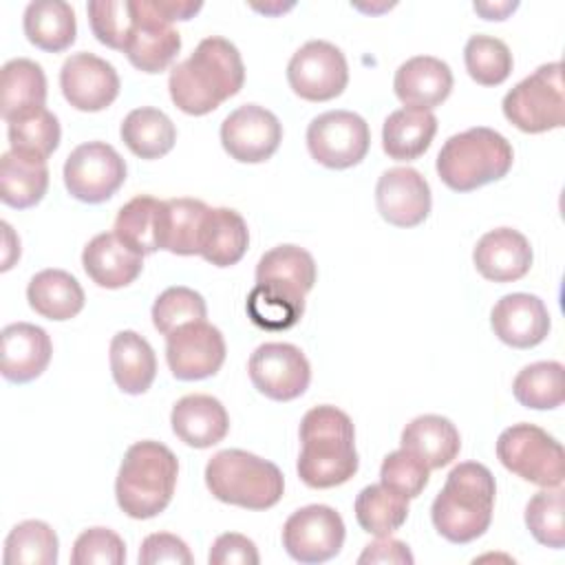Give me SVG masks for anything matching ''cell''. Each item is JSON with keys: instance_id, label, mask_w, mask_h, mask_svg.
I'll list each match as a JSON object with an SVG mask.
<instances>
[{"instance_id": "obj_1", "label": "cell", "mask_w": 565, "mask_h": 565, "mask_svg": "<svg viewBox=\"0 0 565 565\" xmlns=\"http://www.w3.org/2000/svg\"><path fill=\"white\" fill-rule=\"evenodd\" d=\"M245 82L238 49L218 35L201 40L194 53L172 66L168 88L174 106L185 115H207L234 97Z\"/></svg>"}, {"instance_id": "obj_2", "label": "cell", "mask_w": 565, "mask_h": 565, "mask_svg": "<svg viewBox=\"0 0 565 565\" xmlns=\"http://www.w3.org/2000/svg\"><path fill=\"white\" fill-rule=\"evenodd\" d=\"M302 450L298 477L309 488H335L347 483L360 466L351 417L335 406H316L300 422Z\"/></svg>"}, {"instance_id": "obj_3", "label": "cell", "mask_w": 565, "mask_h": 565, "mask_svg": "<svg viewBox=\"0 0 565 565\" xmlns=\"http://www.w3.org/2000/svg\"><path fill=\"white\" fill-rule=\"evenodd\" d=\"M494 494V477L483 463L455 466L430 508L435 530L459 545L479 539L490 527Z\"/></svg>"}, {"instance_id": "obj_4", "label": "cell", "mask_w": 565, "mask_h": 565, "mask_svg": "<svg viewBox=\"0 0 565 565\" xmlns=\"http://www.w3.org/2000/svg\"><path fill=\"white\" fill-rule=\"evenodd\" d=\"M177 455L161 441L132 444L121 459L115 497L130 519H152L168 508L177 488Z\"/></svg>"}, {"instance_id": "obj_5", "label": "cell", "mask_w": 565, "mask_h": 565, "mask_svg": "<svg viewBox=\"0 0 565 565\" xmlns=\"http://www.w3.org/2000/svg\"><path fill=\"white\" fill-rule=\"evenodd\" d=\"M514 161L510 141L486 126L446 139L437 154V174L455 192H472L503 179Z\"/></svg>"}, {"instance_id": "obj_6", "label": "cell", "mask_w": 565, "mask_h": 565, "mask_svg": "<svg viewBox=\"0 0 565 565\" xmlns=\"http://www.w3.org/2000/svg\"><path fill=\"white\" fill-rule=\"evenodd\" d=\"M205 486L223 503L267 510L280 501L285 479L276 463L247 450L227 448L207 461Z\"/></svg>"}, {"instance_id": "obj_7", "label": "cell", "mask_w": 565, "mask_h": 565, "mask_svg": "<svg viewBox=\"0 0 565 565\" xmlns=\"http://www.w3.org/2000/svg\"><path fill=\"white\" fill-rule=\"evenodd\" d=\"M503 115L519 130L536 135L561 128L565 121L563 64L550 62L521 79L503 97Z\"/></svg>"}, {"instance_id": "obj_8", "label": "cell", "mask_w": 565, "mask_h": 565, "mask_svg": "<svg viewBox=\"0 0 565 565\" xmlns=\"http://www.w3.org/2000/svg\"><path fill=\"white\" fill-rule=\"evenodd\" d=\"M499 461L516 477L541 488H561L565 477L563 446L534 424H512L497 439Z\"/></svg>"}, {"instance_id": "obj_9", "label": "cell", "mask_w": 565, "mask_h": 565, "mask_svg": "<svg viewBox=\"0 0 565 565\" xmlns=\"http://www.w3.org/2000/svg\"><path fill=\"white\" fill-rule=\"evenodd\" d=\"M371 146L369 124L351 110H329L307 126V148L311 157L331 170L358 166Z\"/></svg>"}, {"instance_id": "obj_10", "label": "cell", "mask_w": 565, "mask_h": 565, "mask_svg": "<svg viewBox=\"0 0 565 565\" xmlns=\"http://www.w3.org/2000/svg\"><path fill=\"white\" fill-rule=\"evenodd\" d=\"M126 181V161L106 141L79 143L64 163V185L82 203L108 201Z\"/></svg>"}, {"instance_id": "obj_11", "label": "cell", "mask_w": 565, "mask_h": 565, "mask_svg": "<svg viewBox=\"0 0 565 565\" xmlns=\"http://www.w3.org/2000/svg\"><path fill=\"white\" fill-rule=\"evenodd\" d=\"M287 82L291 90L307 102H329L347 88V57L335 44L311 40L291 55L287 64Z\"/></svg>"}, {"instance_id": "obj_12", "label": "cell", "mask_w": 565, "mask_h": 565, "mask_svg": "<svg viewBox=\"0 0 565 565\" xmlns=\"http://www.w3.org/2000/svg\"><path fill=\"white\" fill-rule=\"evenodd\" d=\"M344 543V521L329 505H305L282 525V547L298 563H324Z\"/></svg>"}, {"instance_id": "obj_13", "label": "cell", "mask_w": 565, "mask_h": 565, "mask_svg": "<svg viewBox=\"0 0 565 565\" xmlns=\"http://www.w3.org/2000/svg\"><path fill=\"white\" fill-rule=\"evenodd\" d=\"M249 380L269 399L291 402L300 397L311 382V366L305 353L287 342L260 344L247 362Z\"/></svg>"}, {"instance_id": "obj_14", "label": "cell", "mask_w": 565, "mask_h": 565, "mask_svg": "<svg viewBox=\"0 0 565 565\" xmlns=\"http://www.w3.org/2000/svg\"><path fill=\"white\" fill-rule=\"evenodd\" d=\"M132 9L135 24L124 53L141 73H161L179 55L181 35L154 0H132Z\"/></svg>"}, {"instance_id": "obj_15", "label": "cell", "mask_w": 565, "mask_h": 565, "mask_svg": "<svg viewBox=\"0 0 565 565\" xmlns=\"http://www.w3.org/2000/svg\"><path fill=\"white\" fill-rule=\"evenodd\" d=\"M166 360L177 380H205L225 362L223 333L205 320L183 324L166 335Z\"/></svg>"}, {"instance_id": "obj_16", "label": "cell", "mask_w": 565, "mask_h": 565, "mask_svg": "<svg viewBox=\"0 0 565 565\" xmlns=\"http://www.w3.org/2000/svg\"><path fill=\"white\" fill-rule=\"evenodd\" d=\"M282 141V126L278 117L258 106L243 104L232 110L221 124V143L225 152L241 163L267 161Z\"/></svg>"}, {"instance_id": "obj_17", "label": "cell", "mask_w": 565, "mask_h": 565, "mask_svg": "<svg viewBox=\"0 0 565 565\" xmlns=\"http://www.w3.org/2000/svg\"><path fill=\"white\" fill-rule=\"evenodd\" d=\"M60 86L66 102L84 113L108 108L119 95L115 66L93 53H73L60 71Z\"/></svg>"}, {"instance_id": "obj_18", "label": "cell", "mask_w": 565, "mask_h": 565, "mask_svg": "<svg viewBox=\"0 0 565 565\" xmlns=\"http://www.w3.org/2000/svg\"><path fill=\"white\" fill-rule=\"evenodd\" d=\"M380 216L395 227H415L430 214V185L415 168H391L375 185Z\"/></svg>"}, {"instance_id": "obj_19", "label": "cell", "mask_w": 565, "mask_h": 565, "mask_svg": "<svg viewBox=\"0 0 565 565\" xmlns=\"http://www.w3.org/2000/svg\"><path fill=\"white\" fill-rule=\"evenodd\" d=\"M494 335L514 349H532L550 333V313L545 302L532 294H508L490 313Z\"/></svg>"}, {"instance_id": "obj_20", "label": "cell", "mask_w": 565, "mask_h": 565, "mask_svg": "<svg viewBox=\"0 0 565 565\" xmlns=\"http://www.w3.org/2000/svg\"><path fill=\"white\" fill-rule=\"evenodd\" d=\"M530 241L512 227L486 232L472 252L477 271L492 282H512L523 278L532 267Z\"/></svg>"}, {"instance_id": "obj_21", "label": "cell", "mask_w": 565, "mask_h": 565, "mask_svg": "<svg viewBox=\"0 0 565 565\" xmlns=\"http://www.w3.org/2000/svg\"><path fill=\"white\" fill-rule=\"evenodd\" d=\"M2 377L13 384H26L40 377L53 355V344L42 327L13 322L2 329Z\"/></svg>"}, {"instance_id": "obj_22", "label": "cell", "mask_w": 565, "mask_h": 565, "mask_svg": "<svg viewBox=\"0 0 565 565\" xmlns=\"http://www.w3.org/2000/svg\"><path fill=\"white\" fill-rule=\"evenodd\" d=\"M393 88L406 108L430 110L452 90L450 66L433 55H415L395 71Z\"/></svg>"}, {"instance_id": "obj_23", "label": "cell", "mask_w": 565, "mask_h": 565, "mask_svg": "<svg viewBox=\"0 0 565 565\" xmlns=\"http://www.w3.org/2000/svg\"><path fill=\"white\" fill-rule=\"evenodd\" d=\"M174 435L192 448H210L225 439L230 430V417L225 406L203 393L181 397L170 413Z\"/></svg>"}, {"instance_id": "obj_24", "label": "cell", "mask_w": 565, "mask_h": 565, "mask_svg": "<svg viewBox=\"0 0 565 565\" xmlns=\"http://www.w3.org/2000/svg\"><path fill=\"white\" fill-rule=\"evenodd\" d=\"M82 265L88 278L106 289L130 285L143 269V256L128 249L115 232L90 238L82 252Z\"/></svg>"}, {"instance_id": "obj_25", "label": "cell", "mask_w": 565, "mask_h": 565, "mask_svg": "<svg viewBox=\"0 0 565 565\" xmlns=\"http://www.w3.org/2000/svg\"><path fill=\"white\" fill-rule=\"evenodd\" d=\"M110 371L124 393H146L157 375V358L148 340L137 331L115 333L110 340Z\"/></svg>"}, {"instance_id": "obj_26", "label": "cell", "mask_w": 565, "mask_h": 565, "mask_svg": "<svg viewBox=\"0 0 565 565\" xmlns=\"http://www.w3.org/2000/svg\"><path fill=\"white\" fill-rule=\"evenodd\" d=\"M207 205L199 199L161 201L159 212V249L179 256L199 254L201 232L207 216Z\"/></svg>"}, {"instance_id": "obj_27", "label": "cell", "mask_w": 565, "mask_h": 565, "mask_svg": "<svg viewBox=\"0 0 565 565\" xmlns=\"http://www.w3.org/2000/svg\"><path fill=\"white\" fill-rule=\"evenodd\" d=\"M402 448L435 470L448 466L459 455L461 437L448 417L419 415L402 430Z\"/></svg>"}, {"instance_id": "obj_28", "label": "cell", "mask_w": 565, "mask_h": 565, "mask_svg": "<svg viewBox=\"0 0 565 565\" xmlns=\"http://www.w3.org/2000/svg\"><path fill=\"white\" fill-rule=\"evenodd\" d=\"M49 188V166L44 159L9 150L0 159V199L15 210L33 207Z\"/></svg>"}, {"instance_id": "obj_29", "label": "cell", "mask_w": 565, "mask_h": 565, "mask_svg": "<svg viewBox=\"0 0 565 565\" xmlns=\"http://www.w3.org/2000/svg\"><path fill=\"white\" fill-rule=\"evenodd\" d=\"M437 117L422 108H399L384 119L382 148L395 161L419 159L433 143Z\"/></svg>"}, {"instance_id": "obj_30", "label": "cell", "mask_w": 565, "mask_h": 565, "mask_svg": "<svg viewBox=\"0 0 565 565\" xmlns=\"http://www.w3.org/2000/svg\"><path fill=\"white\" fill-rule=\"evenodd\" d=\"M249 245L245 218L232 207H210L201 232L199 256L216 267L236 265Z\"/></svg>"}, {"instance_id": "obj_31", "label": "cell", "mask_w": 565, "mask_h": 565, "mask_svg": "<svg viewBox=\"0 0 565 565\" xmlns=\"http://www.w3.org/2000/svg\"><path fill=\"white\" fill-rule=\"evenodd\" d=\"M26 300L35 313L49 320H71L84 309V289L64 269H42L26 287Z\"/></svg>"}, {"instance_id": "obj_32", "label": "cell", "mask_w": 565, "mask_h": 565, "mask_svg": "<svg viewBox=\"0 0 565 565\" xmlns=\"http://www.w3.org/2000/svg\"><path fill=\"white\" fill-rule=\"evenodd\" d=\"M247 318L265 331H285L305 313V294L274 280L256 282L245 302Z\"/></svg>"}, {"instance_id": "obj_33", "label": "cell", "mask_w": 565, "mask_h": 565, "mask_svg": "<svg viewBox=\"0 0 565 565\" xmlns=\"http://www.w3.org/2000/svg\"><path fill=\"white\" fill-rule=\"evenodd\" d=\"M24 35L42 51L60 53L75 42V11L64 0H35L24 9Z\"/></svg>"}, {"instance_id": "obj_34", "label": "cell", "mask_w": 565, "mask_h": 565, "mask_svg": "<svg viewBox=\"0 0 565 565\" xmlns=\"http://www.w3.org/2000/svg\"><path fill=\"white\" fill-rule=\"evenodd\" d=\"M121 141L139 159H159L168 154L177 141V128L172 119L152 106L130 110L119 128Z\"/></svg>"}, {"instance_id": "obj_35", "label": "cell", "mask_w": 565, "mask_h": 565, "mask_svg": "<svg viewBox=\"0 0 565 565\" xmlns=\"http://www.w3.org/2000/svg\"><path fill=\"white\" fill-rule=\"evenodd\" d=\"M46 102V77L38 62L29 57L9 60L2 66V119L42 108Z\"/></svg>"}, {"instance_id": "obj_36", "label": "cell", "mask_w": 565, "mask_h": 565, "mask_svg": "<svg viewBox=\"0 0 565 565\" xmlns=\"http://www.w3.org/2000/svg\"><path fill=\"white\" fill-rule=\"evenodd\" d=\"M159 199L150 194H139L121 205L113 232L128 249L139 256H148L159 249Z\"/></svg>"}, {"instance_id": "obj_37", "label": "cell", "mask_w": 565, "mask_h": 565, "mask_svg": "<svg viewBox=\"0 0 565 565\" xmlns=\"http://www.w3.org/2000/svg\"><path fill=\"white\" fill-rule=\"evenodd\" d=\"M353 510L364 532L375 536H391L406 523L408 499L382 483H371L360 490Z\"/></svg>"}, {"instance_id": "obj_38", "label": "cell", "mask_w": 565, "mask_h": 565, "mask_svg": "<svg viewBox=\"0 0 565 565\" xmlns=\"http://www.w3.org/2000/svg\"><path fill=\"white\" fill-rule=\"evenodd\" d=\"M7 132H9V143L11 150L24 152L38 159H49L57 146H60V121L57 117L42 108H31L26 113H20L7 121Z\"/></svg>"}, {"instance_id": "obj_39", "label": "cell", "mask_w": 565, "mask_h": 565, "mask_svg": "<svg viewBox=\"0 0 565 565\" xmlns=\"http://www.w3.org/2000/svg\"><path fill=\"white\" fill-rule=\"evenodd\" d=\"M512 393L516 402L525 408L550 411L563 404L565 384H563V364L561 362H534L523 366L514 382Z\"/></svg>"}, {"instance_id": "obj_40", "label": "cell", "mask_w": 565, "mask_h": 565, "mask_svg": "<svg viewBox=\"0 0 565 565\" xmlns=\"http://www.w3.org/2000/svg\"><path fill=\"white\" fill-rule=\"evenodd\" d=\"M57 534L44 521L18 523L4 541V565H55L57 563Z\"/></svg>"}, {"instance_id": "obj_41", "label": "cell", "mask_w": 565, "mask_h": 565, "mask_svg": "<svg viewBox=\"0 0 565 565\" xmlns=\"http://www.w3.org/2000/svg\"><path fill=\"white\" fill-rule=\"evenodd\" d=\"M282 282L307 296L316 282V260L298 245H278L265 252L256 265V282Z\"/></svg>"}, {"instance_id": "obj_42", "label": "cell", "mask_w": 565, "mask_h": 565, "mask_svg": "<svg viewBox=\"0 0 565 565\" xmlns=\"http://www.w3.org/2000/svg\"><path fill=\"white\" fill-rule=\"evenodd\" d=\"M463 62L468 75L481 86H499L512 73V53L499 38L477 33L466 42Z\"/></svg>"}, {"instance_id": "obj_43", "label": "cell", "mask_w": 565, "mask_h": 565, "mask_svg": "<svg viewBox=\"0 0 565 565\" xmlns=\"http://www.w3.org/2000/svg\"><path fill=\"white\" fill-rule=\"evenodd\" d=\"M525 525L530 534L547 547L561 550L565 545V492L561 488H545L536 492L525 505Z\"/></svg>"}, {"instance_id": "obj_44", "label": "cell", "mask_w": 565, "mask_h": 565, "mask_svg": "<svg viewBox=\"0 0 565 565\" xmlns=\"http://www.w3.org/2000/svg\"><path fill=\"white\" fill-rule=\"evenodd\" d=\"M205 316H207V307L203 296L181 285L168 287L166 291H161L152 305V324L163 335L172 333L183 324L201 322L205 320Z\"/></svg>"}, {"instance_id": "obj_45", "label": "cell", "mask_w": 565, "mask_h": 565, "mask_svg": "<svg viewBox=\"0 0 565 565\" xmlns=\"http://www.w3.org/2000/svg\"><path fill=\"white\" fill-rule=\"evenodd\" d=\"M86 11L93 35L102 44L124 51L135 24L132 0H90Z\"/></svg>"}, {"instance_id": "obj_46", "label": "cell", "mask_w": 565, "mask_h": 565, "mask_svg": "<svg viewBox=\"0 0 565 565\" xmlns=\"http://www.w3.org/2000/svg\"><path fill=\"white\" fill-rule=\"evenodd\" d=\"M428 475L430 468L419 457H415L406 448H399L384 457L380 468V483L406 499H415L424 492Z\"/></svg>"}, {"instance_id": "obj_47", "label": "cell", "mask_w": 565, "mask_h": 565, "mask_svg": "<svg viewBox=\"0 0 565 565\" xmlns=\"http://www.w3.org/2000/svg\"><path fill=\"white\" fill-rule=\"evenodd\" d=\"M126 561V545L119 534L108 527L84 530L73 545V565H121Z\"/></svg>"}, {"instance_id": "obj_48", "label": "cell", "mask_w": 565, "mask_h": 565, "mask_svg": "<svg viewBox=\"0 0 565 565\" xmlns=\"http://www.w3.org/2000/svg\"><path fill=\"white\" fill-rule=\"evenodd\" d=\"M194 558L190 554V547L185 541L170 532H154L148 534L139 550V563L141 565H157V563H183L190 565Z\"/></svg>"}, {"instance_id": "obj_49", "label": "cell", "mask_w": 565, "mask_h": 565, "mask_svg": "<svg viewBox=\"0 0 565 565\" xmlns=\"http://www.w3.org/2000/svg\"><path fill=\"white\" fill-rule=\"evenodd\" d=\"M260 556L258 550L254 545V541H249L247 536L238 534V532H225L221 534L207 556L210 565H258Z\"/></svg>"}, {"instance_id": "obj_50", "label": "cell", "mask_w": 565, "mask_h": 565, "mask_svg": "<svg viewBox=\"0 0 565 565\" xmlns=\"http://www.w3.org/2000/svg\"><path fill=\"white\" fill-rule=\"evenodd\" d=\"M360 565L366 563H395V565H413V554L406 543L391 539V536H377V541L369 543L364 552L358 558Z\"/></svg>"}, {"instance_id": "obj_51", "label": "cell", "mask_w": 565, "mask_h": 565, "mask_svg": "<svg viewBox=\"0 0 565 565\" xmlns=\"http://www.w3.org/2000/svg\"><path fill=\"white\" fill-rule=\"evenodd\" d=\"M154 2H157L159 11H161L170 22H174V20H190V18H194V15L201 11V7H203V2H185V0H154Z\"/></svg>"}, {"instance_id": "obj_52", "label": "cell", "mask_w": 565, "mask_h": 565, "mask_svg": "<svg viewBox=\"0 0 565 565\" xmlns=\"http://www.w3.org/2000/svg\"><path fill=\"white\" fill-rule=\"evenodd\" d=\"M516 9V2H501V4H490V2H475V11L481 13L486 20H505L510 11Z\"/></svg>"}]
</instances>
